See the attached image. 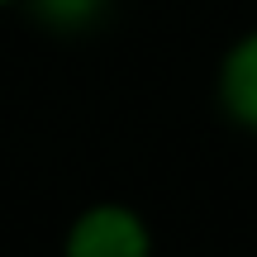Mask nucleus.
I'll return each mask as SVG.
<instances>
[{"label": "nucleus", "mask_w": 257, "mask_h": 257, "mask_svg": "<svg viewBox=\"0 0 257 257\" xmlns=\"http://www.w3.org/2000/svg\"><path fill=\"white\" fill-rule=\"evenodd\" d=\"M214 100L229 114V124L257 134V29L238 34L219 57L214 72Z\"/></svg>", "instance_id": "f03ea898"}, {"label": "nucleus", "mask_w": 257, "mask_h": 257, "mask_svg": "<svg viewBox=\"0 0 257 257\" xmlns=\"http://www.w3.org/2000/svg\"><path fill=\"white\" fill-rule=\"evenodd\" d=\"M62 257H153V224L128 200H91L67 224Z\"/></svg>", "instance_id": "f257e3e1"}, {"label": "nucleus", "mask_w": 257, "mask_h": 257, "mask_svg": "<svg viewBox=\"0 0 257 257\" xmlns=\"http://www.w3.org/2000/svg\"><path fill=\"white\" fill-rule=\"evenodd\" d=\"M29 19L48 34H62V38H76V34H91L110 19L114 0H24Z\"/></svg>", "instance_id": "7ed1b4c3"}, {"label": "nucleus", "mask_w": 257, "mask_h": 257, "mask_svg": "<svg viewBox=\"0 0 257 257\" xmlns=\"http://www.w3.org/2000/svg\"><path fill=\"white\" fill-rule=\"evenodd\" d=\"M15 5H24V0H0V10H15Z\"/></svg>", "instance_id": "20e7f679"}]
</instances>
